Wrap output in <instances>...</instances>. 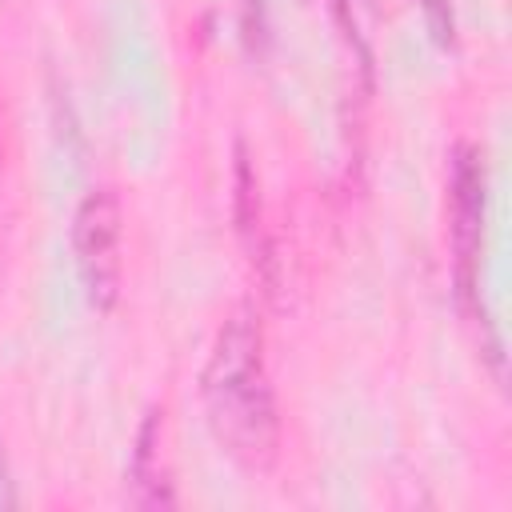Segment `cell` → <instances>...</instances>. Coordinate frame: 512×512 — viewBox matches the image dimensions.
Here are the masks:
<instances>
[{"label": "cell", "mask_w": 512, "mask_h": 512, "mask_svg": "<svg viewBox=\"0 0 512 512\" xmlns=\"http://www.w3.org/2000/svg\"><path fill=\"white\" fill-rule=\"evenodd\" d=\"M124 212L112 188H96L76 204L72 216V256L84 284V296L92 308L108 312L120 296V272H124Z\"/></svg>", "instance_id": "2"}, {"label": "cell", "mask_w": 512, "mask_h": 512, "mask_svg": "<svg viewBox=\"0 0 512 512\" xmlns=\"http://www.w3.org/2000/svg\"><path fill=\"white\" fill-rule=\"evenodd\" d=\"M200 384L216 440L244 464H264L276 448V396L264 368L260 324L248 312L224 320Z\"/></svg>", "instance_id": "1"}, {"label": "cell", "mask_w": 512, "mask_h": 512, "mask_svg": "<svg viewBox=\"0 0 512 512\" xmlns=\"http://www.w3.org/2000/svg\"><path fill=\"white\" fill-rule=\"evenodd\" d=\"M16 504V484H12V468H8V452H4V436H0V508Z\"/></svg>", "instance_id": "6"}, {"label": "cell", "mask_w": 512, "mask_h": 512, "mask_svg": "<svg viewBox=\"0 0 512 512\" xmlns=\"http://www.w3.org/2000/svg\"><path fill=\"white\" fill-rule=\"evenodd\" d=\"M132 488H136L132 492V504H144V508L172 504V488L164 480L160 452H156V416L140 432V448H136V460H132Z\"/></svg>", "instance_id": "4"}, {"label": "cell", "mask_w": 512, "mask_h": 512, "mask_svg": "<svg viewBox=\"0 0 512 512\" xmlns=\"http://www.w3.org/2000/svg\"><path fill=\"white\" fill-rule=\"evenodd\" d=\"M424 8V24L432 32L436 44H452V32H456V0H420Z\"/></svg>", "instance_id": "5"}, {"label": "cell", "mask_w": 512, "mask_h": 512, "mask_svg": "<svg viewBox=\"0 0 512 512\" xmlns=\"http://www.w3.org/2000/svg\"><path fill=\"white\" fill-rule=\"evenodd\" d=\"M480 232H484V164H480L476 148H460L456 164H452V244H456L464 292L472 288Z\"/></svg>", "instance_id": "3"}]
</instances>
